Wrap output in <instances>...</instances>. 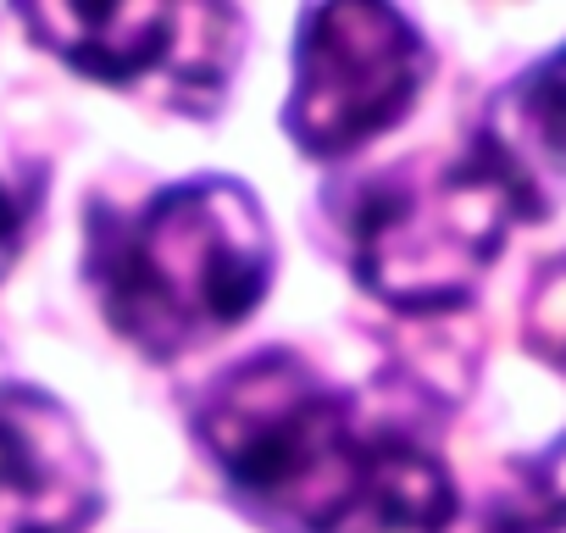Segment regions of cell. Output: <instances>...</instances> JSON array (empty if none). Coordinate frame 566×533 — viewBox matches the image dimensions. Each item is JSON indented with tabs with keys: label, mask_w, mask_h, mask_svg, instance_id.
Instances as JSON below:
<instances>
[{
	"label": "cell",
	"mask_w": 566,
	"mask_h": 533,
	"mask_svg": "<svg viewBox=\"0 0 566 533\" xmlns=\"http://www.w3.org/2000/svg\"><path fill=\"white\" fill-rule=\"evenodd\" d=\"M90 279L106 323L167 362L255 312L272 284V228L239 178H189L123 222H95Z\"/></svg>",
	"instance_id": "7a4b0ae2"
},
{
	"label": "cell",
	"mask_w": 566,
	"mask_h": 533,
	"mask_svg": "<svg viewBox=\"0 0 566 533\" xmlns=\"http://www.w3.org/2000/svg\"><path fill=\"white\" fill-rule=\"evenodd\" d=\"M23 29L112 90H156L178 112H211L228 95L239 62V12L233 7H23Z\"/></svg>",
	"instance_id": "5b68a950"
},
{
	"label": "cell",
	"mask_w": 566,
	"mask_h": 533,
	"mask_svg": "<svg viewBox=\"0 0 566 533\" xmlns=\"http://www.w3.org/2000/svg\"><path fill=\"white\" fill-rule=\"evenodd\" d=\"M18 244H23V222H18V206H12V195L0 189V279H7V266L18 261Z\"/></svg>",
	"instance_id": "9c48e42d"
},
{
	"label": "cell",
	"mask_w": 566,
	"mask_h": 533,
	"mask_svg": "<svg viewBox=\"0 0 566 533\" xmlns=\"http://www.w3.org/2000/svg\"><path fill=\"white\" fill-rule=\"evenodd\" d=\"M101 461L78 417L40 389H0V533H84Z\"/></svg>",
	"instance_id": "8992f818"
},
{
	"label": "cell",
	"mask_w": 566,
	"mask_h": 533,
	"mask_svg": "<svg viewBox=\"0 0 566 533\" xmlns=\"http://www.w3.org/2000/svg\"><path fill=\"white\" fill-rule=\"evenodd\" d=\"M478 145L538 217L566 184V51L527 67L483 117Z\"/></svg>",
	"instance_id": "52a82bcc"
},
{
	"label": "cell",
	"mask_w": 566,
	"mask_h": 533,
	"mask_svg": "<svg viewBox=\"0 0 566 533\" xmlns=\"http://www.w3.org/2000/svg\"><path fill=\"white\" fill-rule=\"evenodd\" d=\"M428 79V45L395 7L339 0L301 18L283 134L306 156H350L395 128Z\"/></svg>",
	"instance_id": "277c9868"
},
{
	"label": "cell",
	"mask_w": 566,
	"mask_h": 533,
	"mask_svg": "<svg viewBox=\"0 0 566 533\" xmlns=\"http://www.w3.org/2000/svg\"><path fill=\"white\" fill-rule=\"evenodd\" d=\"M566 527V445L544 461H527L500 494L483 500L472 516H450L444 533H555Z\"/></svg>",
	"instance_id": "ba28073f"
},
{
	"label": "cell",
	"mask_w": 566,
	"mask_h": 533,
	"mask_svg": "<svg viewBox=\"0 0 566 533\" xmlns=\"http://www.w3.org/2000/svg\"><path fill=\"white\" fill-rule=\"evenodd\" d=\"M195 433L233 500L272 533H444L450 467L290 351L228 367Z\"/></svg>",
	"instance_id": "6da1fadb"
},
{
	"label": "cell",
	"mask_w": 566,
	"mask_h": 533,
	"mask_svg": "<svg viewBox=\"0 0 566 533\" xmlns=\"http://www.w3.org/2000/svg\"><path fill=\"white\" fill-rule=\"evenodd\" d=\"M516 217H533L483 145L450 161L378 173L350 195L345 239L361 284L400 312H450L505 250Z\"/></svg>",
	"instance_id": "3957f363"
}]
</instances>
